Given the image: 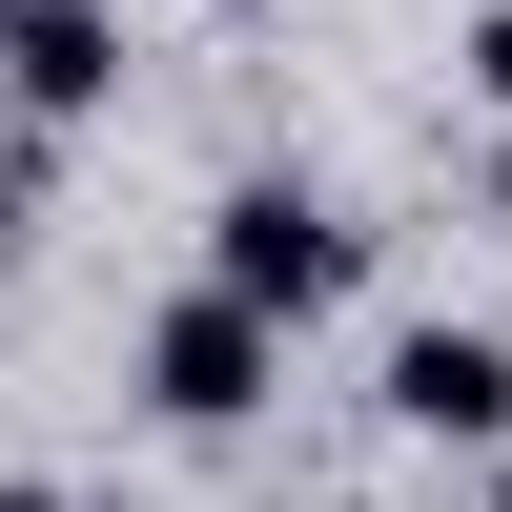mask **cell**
<instances>
[{"label": "cell", "mask_w": 512, "mask_h": 512, "mask_svg": "<svg viewBox=\"0 0 512 512\" xmlns=\"http://www.w3.org/2000/svg\"><path fill=\"white\" fill-rule=\"evenodd\" d=\"M123 369H144V410H164V431H267V390H287V328L267 308H246V287H164V308H144V349H123Z\"/></svg>", "instance_id": "2"}, {"label": "cell", "mask_w": 512, "mask_h": 512, "mask_svg": "<svg viewBox=\"0 0 512 512\" xmlns=\"http://www.w3.org/2000/svg\"><path fill=\"white\" fill-rule=\"evenodd\" d=\"M369 410H390L410 451H512V328H390V369H369Z\"/></svg>", "instance_id": "3"}, {"label": "cell", "mask_w": 512, "mask_h": 512, "mask_svg": "<svg viewBox=\"0 0 512 512\" xmlns=\"http://www.w3.org/2000/svg\"><path fill=\"white\" fill-rule=\"evenodd\" d=\"M226 21H267V0H226Z\"/></svg>", "instance_id": "7"}, {"label": "cell", "mask_w": 512, "mask_h": 512, "mask_svg": "<svg viewBox=\"0 0 512 512\" xmlns=\"http://www.w3.org/2000/svg\"><path fill=\"white\" fill-rule=\"evenodd\" d=\"M328 512H349V492H328Z\"/></svg>", "instance_id": "9"}, {"label": "cell", "mask_w": 512, "mask_h": 512, "mask_svg": "<svg viewBox=\"0 0 512 512\" xmlns=\"http://www.w3.org/2000/svg\"><path fill=\"white\" fill-rule=\"evenodd\" d=\"M0 21H21V0H0Z\"/></svg>", "instance_id": "8"}, {"label": "cell", "mask_w": 512, "mask_h": 512, "mask_svg": "<svg viewBox=\"0 0 512 512\" xmlns=\"http://www.w3.org/2000/svg\"><path fill=\"white\" fill-rule=\"evenodd\" d=\"M0 103L82 144V123L123 103V0H21V21H0Z\"/></svg>", "instance_id": "4"}, {"label": "cell", "mask_w": 512, "mask_h": 512, "mask_svg": "<svg viewBox=\"0 0 512 512\" xmlns=\"http://www.w3.org/2000/svg\"><path fill=\"white\" fill-rule=\"evenodd\" d=\"M451 82H472V103L512 123V0H472V41H451Z\"/></svg>", "instance_id": "5"}, {"label": "cell", "mask_w": 512, "mask_h": 512, "mask_svg": "<svg viewBox=\"0 0 512 512\" xmlns=\"http://www.w3.org/2000/svg\"><path fill=\"white\" fill-rule=\"evenodd\" d=\"M0 512H62V492H41V472H0Z\"/></svg>", "instance_id": "6"}, {"label": "cell", "mask_w": 512, "mask_h": 512, "mask_svg": "<svg viewBox=\"0 0 512 512\" xmlns=\"http://www.w3.org/2000/svg\"><path fill=\"white\" fill-rule=\"evenodd\" d=\"M205 287H246L267 328H328V308L369 287V226L308 185V164H246V185L205 205Z\"/></svg>", "instance_id": "1"}]
</instances>
